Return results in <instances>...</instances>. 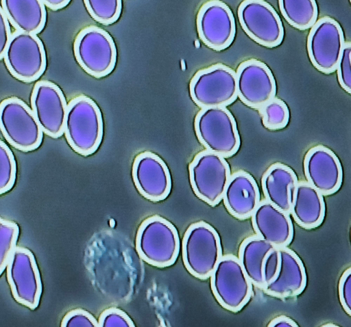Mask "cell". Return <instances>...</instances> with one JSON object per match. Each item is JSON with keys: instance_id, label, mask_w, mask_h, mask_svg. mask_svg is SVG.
I'll use <instances>...</instances> for the list:
<instances>
[{"instance_id": "13", "label": "cell", "mask_w": 351, "mask_h": 327, "mask_svg": "<svg viewBox=\"0 0 351 327\" xmlns=\"http://www.w3.org/2000/svg\"><path fill=\"white\" fill-rule=\"evenodd\" d=\"M345 42L342 28L336 20L328 16L318 19L311 28L306 43L313 66L325 74L334 73Z\"/></svg>"}, {"instance_id": "7", "label": "cell", "mask_w": 351, "mask_h": 327, "mask_svg": "<svg viewBox=\"0 0 351 327\" xmlns=\"http://www.w3.org/2000/svg\"><path fill=\"white\" fill-rule=\"evenodd\" d=\"M0 131L11 146L23 152L38 148L43 138L32 109L14 96L0 103Z\"/></svg>"}, {"instance_id": "1", "label": "cell", "mask_w": 351, "mask_h": 327, "mask_svg": "<svg viewBox=\"0 0 351 327\" xmlns=\"http://www.w3.org/2000/svg\"><path fill=\"white\" fill-rule=\"evenodd\" d=\"M64 133L69 146L77 153L93 154L101 143L104 123L101 112L90 97L80 95L67 104Z\"/></svg>"}, {"instance_id": "11", "label": "cell", "mask_w": 351, "mask_h": 327, "mask_svg": "<svg viewBox=\"0 0 351 327\" xmlns=\"http://www.w3.org/2000/svg\"><path fill=\"white\" fill-rule=\"evenodd\" d=\"M3 59L10 74L24 82L37 80L46 68L45 48L36 34L13 32Z\"/></svg>"}, {"instance_id": "9", "label": "cell", "mask_w": 351, "mask_h": 327, "mask_svg": "<svg viewBox=\"0 0 351 327\" xmlns=\"http://www.w3.org/2000/svg\"><path fill=\"white\" fill-rule=\"evenodd\" d=\"M189 172L195 194L210 206L218 205L232 174L225 158L207 150L202 151L190 163Z\"/></svg>"}, {"instance_id": "33", "label": "cell", "mask_w": 351, "mask_h": 327, "mask_svg": "<svg viewBox=\"0 0 351 327\" xmlns=\"http://www.w3.org/2000/svg\"><path fill=\"white\" fill-rule=\"evenodd\" d=\"M350 55L351 44L348 41L345 42L336 70L341 87L349 94L351 92Z\"/></svg>"}, {"instance_id": "24", "label": "cell", "mask_w": 351, "mask_h": 327, "mask_svg": "<svg viewBox=\"0 0 351 327\" xmlns=\"http://www.w3.org/2000/svg\"><path fill=\"white\" fill-rule=\"evenodd\" d=\"M1 4L16 31L36 35L43 29L46 10L42 0H2Z\"/></svg>"}, {"instance_id": "22", "label": "cell", "mask_w": 351, "mask_h": 327, "mask_svg": "<svg viewBox=\"0 0 351 327\" xmlns=\"http://www.w3.org/2000/svg\"><path fill=\"white\" fill-rule=\"evenodd\" d=\"M326 213L324 196L306 181L297 183L292 196L290 212L296 224L311 230L322 224Z\"/></svg>"}, {"instance_id": "8", "label": "cell", "mask_w": 351, "mask_h": 327, "mask_svg": "<svg viewBox=\"0 0 351 327\" xmlns=\"http://www.w3.org/2000/svg\"><path fill=\"white\" fill-rule=\"evenodd\" d=\"M73 51L80 66L94 77L107 76L115 67L117 51L114 40L96 25L80 31L74 40Z\"/></svg>"}, {"instance_id": "6", "label": "cell", "mask_w": 351, "mask_h": 327, "mask_svg": "<svg viewBox=\"0 0 351 327\" xmlns=\"http://www.w3.org/2000/svg\"><path fill=\"white\" fill-rule=\"evenodd\" d=\"M189 92L202 109L226 107L237 99L236 72L221 63L200 69L191 79Z\"/></svg>"}, {"instance_id": "37", "label": "cell", "mask_w": 351, "mask_h": 327, "mask_svg": "<svg viewBox=\"0 0 351 327\" xmlns=\"http://www.w3.org/2000/svg\"><path fill=\"white\" fill-rule=\"evenodd\" d=\"M270 327L274 326H289V327H296L298 325L296 322L293 320L291 317L286 315H278L276 317L273 318L267 325Z\"/></svg>"}, {"instance_id": "29", "label": "cell", "mask_w": 351, "mask_h": 327, "mask_svg": "<svg viewBox=\"0 0 351 327\" xmlns=\"http://www.w3.org/2000/svg\"><path fill=\"white\" fill-rule=\"evenodd\" d=\"M19 235L18 224L0 217V276L2 274L11 255L16 247Z\"/></svg>"}, {"instance_id": "14", "label": "cell", "mask_w": 351, "mask_h": 327, "mask_svg": "<svg viewBox=\"0 0 351 327\" xmlns=\"http://www.w3.org/2000/svg\"><path fill=\"white\" fill-rule=\"evenodd\" d=\"M199 38L210 49L219 51L229 47L236 35L231 9L223 1H208L199 8L196 18Z\"/></svg>"}, {"instance_id": "32", "label": "cell", "mask_w": 351, "mask_h": 327, "mask_svg": "<svg viewBox=\"0 0 351 327\" xmlns=\"http://www.w3.org/2000/svg\"><path fill=\"white\" fill-rule=\"evenodd\" d=\"M62 327H99L98 321L89 312L82 309L69 311L63 317Z\"/></svg>"}, {"instance_id": "2", "label": "cell", "mask_w": 351, "mask_h": 327, "mask_svg": "<svg viewBox=\"0 0 351 327\" xmlns=\"http://www.w3.org/2000/svg\"><path fill=\"white\" fill-rule=\"evenodd\" d=\"M138 256L147 263L159 268L175 263L180 252L178 232L171 222L154 215L138 226L135 239Z\"/></svg>"}, {"instance_id": "28", "label": "cell", "mask_w": 351, "mask_h": 327, "mask_svg": "<svg viewBox=\"0 0 351 327\" xmlns=\"http://www.w3.org/2000/svg\"><path fill=\"white\" fill-rule=\"evenodd\" d=\"M84 3L91 17L102 25L112 24L120 17L121 0H85Z\"/></svg>"}, {"instance_id": "26", "label": "cell", "mask_w": 351, "mask_h": 327, "mask_svg": "<svg viewBox=\"0 0 351 327\" xmlns=\"http://www.w3.org/2000/svg\"><path fill=\"white\" fill-rule=\"evenodd\" d=\"M278 7L287 23L299 30L311 28L317 21L315 0H280Z\"/></svg>"}, {"instance_id": "17", "label": "cell", "mask_w": 351, "mask_h": 327, "mask_svg": "<svg viewBox=\"0 0 351 327\" xmlns=\"http://www.w3.org/2000/svg\"><path fill=\"white\" fill-rule=\"evenodd\" d=\"M138 192L152 202L165 200L171 189V178L165 161L156 154L144 151L137 155L132 168Z\"/></svg>"}, {"instance_id": "31", "label": "cell", "mask_w": 351, "mask_h": 327, "mask_svg": "<svg viewBox=\"0 0 351 327\" xmlns=\"http://www.w3.org/2000/svg\"><path fill=\"white\" fill-rule=\"evenodd\" d=\"M99 327H134L133 321L123 311L111 307L105 309L99 315Z\"/></svg>"}, {"instance_id": "5", "label": "cell", "mask_w": 351, "mask_h": 327, "mask_svg": "<svg viewBox=\"0 0 351 327\" xmlns=\"http://www.w3.org/2000/svg\"><path fill=\"white\" fill-rule=\"evenodd\" d=\"M210 288L217 302L226 310L237 313L250 301L253 285L238 257L222 255L210 276Z\"/></svg>"}, {"instance_id": "30", "label": "cell", "mask_w": 351, "mask_h": 327, "mask_svg": "<svg viewBox=\"0 0 351 327\" xmlns=\"http://www.w3.org/2000/svg\"><path fill=\"white\" fill-rule=\"evenodd\" d=\"M16 179V162L10 148L0 140V195L14 186Z\"/></svg>"}, {"instance_id": "19", "label": "cell", "mask_w": 351, "mask_h": 327, "mask_svg": "<svg viewBox=\"0 0 351 327\" xmlns=\"http://www.w3.org/2000/svg\"><path fill=\"white\" fill-rule=\"evenodd\" d=\"M251 221L256 235L276 247H287L293 237V225L289 213L266 199L260 201Z\"/></svg>"}, {"instance_id": "12", "label": "cell", "mask_w": 351, "mask_h": 327, "mask_svg": "<svg viewBox=\"0 0 351 327\" xmlns=\"http://www.w3.org/2000/svg\"><path fill=\"white\" fill-rule=\"evenodd\" d=\"M238 18L245 34L256 43L274 48L283 40L285 30L275 9L263 0H245L237 10Z\"/></svg>"}, {"instance_id": "15", "label": "cell", "mask_w": 351, "mask_h": 327, "mask_svg": "<svg viewBox=\"0 0 351 327\" xmlns=\"http://www.w3.org/2000/svg\"><path fill=\"white\" fill-rule=\"evenodd\" d=\"M237 97L258 109L276 97V83L270 68L256 59L241 62L236 71Z\"/></svg>"}, {"instance_id": "21", "label": "cell", "mask_w": 351, "mask_h": 327, "mask_svg": "<svg viewBox=\"0 0 351 327\" xmlns=\"http://www.w3.org/2000/svg\"><path fill=\"white\" fill-rule=\"evenodd\" d=\"M222 200L229 213L239 220L250 218L261 201V194L254 177L248 172H233Z\"/></svg>"}, {"instance_id": "18", "label": "cell", "mask_w": 351, "mask_h": 327, "mask_svg": "<svg viewBox=\"0 0 351 327\" xmlns=\"http://www.w3.org/2000/svg\"><path fill=\"white\" fill-rule=\"evenodd\" d=\"M304 171L306 181L323 196L335 194L341 186L343 170L340 161L323 145L313 146L306 152Z\"/></svg>"}, {"instance_id": "4", "label": "cell", "mask_w": 351, "mask_h": 327, "mask_svg": "<svg viewBox=\"0 0 351 327\" xmlns=\"http://www.w3.org/2000/svg\"><path fill=\"white\" fill-rule=\"evenodd\" d=\"M194 128L206 150L224 158L234 155L240 147L237 122L226 107L201 109L195 118Z\"/></svg>"}, {"instance_id": "36", "label": "cell", "mask_w": 351, "mask_h": 327, "mask_svg": "<svg viewBox=\"0 0 351 327\" xmlns=\"http://www.w3.org/2000/svg\"><path fill=\"white\" fill-rule=\"evenodd\" d=\"M12 34L8 18L0 5V60L3 58Z\"/></svg>"}, {"instance_id": "25", "label": "cell", "mask_w": 351, "mask_h": 327, "mask_svg": "<svg viewBox=\"0 0 351 327\" xmlns=\"http://www.w3.org/2000/svg\"><path fill=\"white\" fill-rule=\"evenodd\" d=\"M274 247L257 235L245 238L238 252V259L253 285L262 289V267L265 256Z\"/></svg>"}, {"instance_id": "27", "label": "cell", "mask_w": 351, "mask_h": 327, "mask_svg": "<svg viewBox=\"0 0 351 327\" xmlns=\"http://www.w3.org/2000/svg\"><path fill=\"white\" fill-rule=\"evenodd\" d=\"M263 126L269 130L285 128L289 120V110L287 104L280 99L274 97L259 109Z\"/></svg>"}, {"instance_id": "34", "label": "cell", "mask_w": 351, "mask_h": 327, "mask_svg": "<svg viewBox=\"0 0 351 327\" xmlns=\"http://www.w3.org/2000/svg\"><path fill=\"white\" fill-rule=\"evenodd\" d=\"M278 265L279 250L278 247L274 246L268 252L263 261L262 267L263 287L274 280L278 272Z\"/></svg>"}, {"instance_id": "20", "label": "cell", "mask_w": 351, "mask_h": 327, "mask_svg": "<svg viewBox=\"0 0 351 327\" xmlns=\"http://www.w3.org/2000/svg\"><path fill=\"white\" fill-rule=\"evenodd\" d=\"M279 265L272 282L263 291L273 297L285 298L299 296L304 290L307 276L302 261L291 248L278 247Z\"/></svg>"}, {"instance_id": "3", "label": "cell", "mask_w": 351, "mask_h": 327, "mask_svg": "<svg viewBox=\"0 0 351 327\" xmlns=\"http://www.w3.org/2000/svg\"><path fill=\"white\" fill-rule=\"evenodd\" d=\"M222 255L219 235L210 224L199 221L187 228L182 241V258L192 276L209 278Z\"/></svg>"}, {"instance_id": "16", "label": "cell", "mask_w": 351, "mask_h": 327, "mask_svg": "<svg viewBox=\"0 0 351 327\" xmlns=\"http://www.w3.org/2000/svg\"><path fill=\"white\" fill-rule=\"evenodd\" d=\"M31 105L45 134L53 138L62 135L67 103L57 85L46 80L36 82L31 95Z\"/></svg>"}, {"instance_id": "38", "label": "cell", "mask_w": 351, "mask_h": 327, "mask_svg": "<svg viewBox=\"0 0 351 327\" xmlns=\"http://www.w3.org/2000/svg\"><path fill=\"white\" fill-rule=\"evenodd\" d=\"M42 2L48 8L52 10H58L66 7L69 3V0H42Z\"/></svg>"}, {"instance_id": "35", "label": "cell", "mask_w": 351, "mask_h": 327, "mask_svg": "<svg viewBox=\"0 0 351 327\" xmlns=\"http://www.w3.org/2000/svg\"><path fill=\"white\" fill-rule=\"evenodd\" d=\"M339 299L345 312L351 315V269H346L339 280Z\"/></svg>"}, {"instance_id": "10", "label": "cell", "mask_w": 351, "mask_h": 327, "mask_svg": "<svg viewBox=\"0 0 351 327\" xmlns=\"http://www.w3.org/2000/svg\"><path fill=\"white\" fill-rule=\"evenodd\" d=\"M6 278L14 299L19 304L36 309L40 303L43 285L34 254L16 246L6 266Z\"/></svg>"}, {"instance_id": "23", "label": "cell", "mask_w": 351, "mask_h": 327, "mask_svg": "<svg viewBox=\"0 0 351 327\" xmlns=\"http://www.w3.org/2000/svg\"><path fill=\"white\" fill-rule=\"evenodd\" d=\"M298 182L295 172L282 163L271 165L261 179L265 199L289 213L294 188Z\"/></svg>"}]
</instances>
